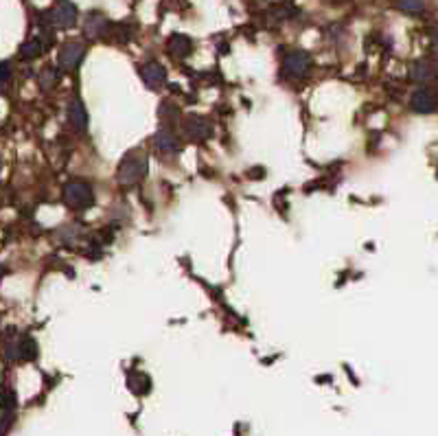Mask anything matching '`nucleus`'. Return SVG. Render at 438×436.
<instances>
[{
	"label": "nucleus",
	"mask_w": 438,
	"mask_h": 436,
	"mask_svg": "<svg viewBox=\"0 0 438 436\" xmlns=\"http://www.w3.org/2000/svg\"><path fill=\"white\" fill-rule=\"evenodd\" d=\"M147 176V158L143 153H127V156L121 160L119 169H117V182L123 187H130L136 184L138 180H143Z\"/></svg>",
	"instance_id": "1"
},
{
	"label": "nucleus",
	"mask_w": 438,
	"mask_h": 436,
	"mask_svg": "<svg viewBox=\"0 0 438 436\" xmlns=\"http://www.w3.org/2000/svg\"><path fill=\"white\" fill-rule=\"evenodd\" d=\"M64 202H66L70 209L84 211L95 204V193H93V189H90V184L75 180L64 187Z\"/></svg>",
	"instance_id": "2"
},
{
	"label": "nucleus",
	"mask_w": 438,
	"mask_h": 436,
	"mask_svg": "<svg viewBox=\"0 0 438 436\" xmlns=\"http://www.w3.org/2000/svg\"><path fill=\"white\" fill-rule=\"evenodd\" d=\"M48 24L57 29H70L77 24V7L68 0H59V3L48 11Z\"/></svg>",
	"instance_id": "3"
},
{
	"label": "nucleus",
	"mask_w": 438,
	"mask_h": 436,
	"mask_svg": "<svg viewBox=\"0 0 438 436\" xmlns=\"http://www.w3.org/2000/svg\"><path fill=\"white\" fill-rule=\"evenodd\" d=\"M84 53H86V48L82 42H68L61 46L57 61L64 70H73V68H77V64L84 59Z\"/></svg>",
	"instance_id": "4"
},
{
	"label": "nucleus",
	"mask_w": 438,
	"mask_h": 436,
	"mask_svg": "<svg viewBox=\"0 0 438 436\" xmlns=\"http://www.w3.org/2000/svg\"><path fill=\"white\" fill-rule=\"evenodd\" d=\"M309 66H312V59H309V55L305 53V50H294V53H289L285 57L283 70L292 77H303V75H307Z\"/></svg>",
	"instance_id": "5"
},
{
	"label": "nucleus",
	"mask_w": 438,
	"mask_h": 436,
	"mask_svg": "<svg viewBox=\"0 0 438 436\" xmlns=\"http://www.w3.org/2000/svg\"><path fill=\"white\" fill-rule=\"evenodd\" d=\"M184 134L189 140H204L211 136V125L206 123L202 117H196V114H191V117L184 121Z\"/></svg>",
	"instance_id": "6"
},
{
	"label": "nucleus",
	"mask_w": 438,
	"mask_h": 436,
	"mask_svg": "<svg viewBox=\"0 0 438 436\" xmlns=\"http://www.w3.org/2000/svg\"><path fill=\"white\" fill-rule=\"evenodd\" d=\"M108 29H110V20L103 14H97V11L88 14L84 20V31L88 37H101L108 33Z\"/></svg>",
	"instance_id": "7"
},
{
	"label": "nucleus",
	"mask_w": 438,
	"mask_h": 436,
	"mask_svg": "<svg viewBox=\"0 0 438 436\" xmlns=\"http://www.w3.org/2000/svg\"><path fill=\"white\" fill-rule=\"evenodd\" d=\"M140 77H143V82L149 88H160L166 82V70L158 61H149L147 66H143V70H140Z\"/></svg>",
	"instance_id": "8"
},
{
	"label": "nucleus",
	"mask_w": 438,
	"mask_h": 436,
	"mask_svg": "<svg viewBox=\"0 0 438 436\" xmlns=\"http://www.w3.org/2000/svg\"><path fill=\"white\" fill-rule=\"evenodd\" d=\"M410 106H412V110H415V112L430 114V112L436 110V97L430 91H417L415 95H412Z\"/></svg>",
	"instance_id": "9"
},
{
	"label": "nucleus",
	"mask_w": 438,
	"mask_h": 436,
	"mask_svg": "<svg viewBox=\"0 0 438 436\" xmlns=\"http://www.w3.org/2000/svg\"><path fill=\"white\" fill-rule=\"evenodd\" d=\"M166 48H169V53L173 57H187L191 53V48H193V42H191V37H187L182 33H175V35L169 37Z\"/></svg>",
	"instance_id": "10"
},
{
	"label": "nucleus",
	"mask_w": 438,
	"mask_h": 436,
	"mask_svg": "<svg viewBox=\"0 0 438 436\" xmlns=\"http://www.w3.org/2000/svg\"><path fill=\"white\" fill-rule=\"evenodd\" d=\"M153 145H156L162 153H175V151H180V140L169 130H160L156 136H153Z\"/></svg>",
	"instance_id": "11"
},
{
	"label": "nucleus",
	"mask_w": 438,
	"mask_h": 436,
	"mask_svg": "<svg viewBox=\"0 0 438 436\" xmlns=\"http://www.w3.org/2000/svg\"><path fill=\"white\" fill-rule=\"evenodd\" d=\"M68 121L73 123L75 130H86L88 125V114L82 101H73L70 108H68Z\"/></svg>",
	"instance_id": "12"
},
{
	"label": "nucleus",
	"mask_w": 438,
	"mask_h": 436,
	"mask_svg": "<svg viewBox=\"0 0 438 436\" xmlns=\"http://www.w3.org/2000/svg\"><path fill=\"white\" fill-rule=\"evenodd\" d=\"M14 353H16L14 357H20V360H33V357L37 355V344L29 336H24V338L18 340Z\"/></svg>",
	"instance_id": "13"
},
{
	"label": "nucleus",
	"mask_w": 438,
	"mask_h": 436,
	"mask_svg": "<svg viewBox=\"0 0 438 436\" xmlns=\"http://www.w3.org/2000/svg\"><path fill=\"white\" fill-rule=\"evenodd\" d=\"M42 53H44V44H42V40H37V37H33V40L24 42L20 46V57L22 59H35V57H40Z\"/></svg>",
	"instance_id": "14"
},
{
	"label": "nucleus",
	"mask_w": 438,
	"mask_h": 436,
	"mask_svg": "<svg viewBox=\"0 0 438 436\" xmlns=\"http://www.w3.org/2000/svg\"><path fill=\"white\" fill-rule=\"evenodd\" d=\"M397 7L401 11H408V14H421L425 9L423 0H397Z\"/></svg>",
	"instance_id": "15"
},
{
	"label": "nucleus",
	"mask_w": 438,
	"mask_h": 436,
	"mask_svg": "<svg viewBox=\"0 0 438 436\" xmlns=\"http://www.w3.org/2000/svg\"><path fill=\"white\" fill-rule=\"evenodd\" d=\"M412 77H415V79H430L432 77V66L428 61H419L417 66H415V70H412Z\"/></svg>",
	"instance_id": "16"
},
{
	"label": "nucleus",
	"mask_w": 438,
	"mask_h": 436,
	"mask_svg": "<svg viewBox=\"0 0 438 436\" xmlns=\"http://www.w3.org/2000/svg\"><path fill=\"white\" fill-rule=\"evenodd\" d=\"M16 406V397L11 390H0V408L3 410H14Z\"/></svg>",
	"instance_id": "17"
},
{
	"label": "nucleus",
	"mask_w": 438,
	"mask_h": 436,
	"mask_svg": "<svg viewBox=\"0 0 438 436\" xmlns=\"http://www.w3.org/2000/svg\"><path fill=\"white\" fill-rule=\"evenodd\" d=\"M57 82V75H55V70H50V68H46L44 73H42V79H40V84H42V88H50Z\"/></svg>",
	"instance_id": "18"
},
{
	"label": "nucleus",
	"mask_w": 438,
	"mask_h": 436,
	"mask_svg": "<svg viewBox=\"0 0 438 436\" xmlns=\"http://www.w3.org/2000/svg\"><path fill=\"white\" fill-rule=\"evenodd\" d=\"M11 75V66L7 61H0V82H7Z\"/></svg>",
	"instance_id": "19"
},
{
	"label": "nucleus",
	"mask_w": 438,
	"mask_h": 436,
	"mask_svg": "<svg viewBox=\"0 0 438 436\" xmlns=\"http://www.w3.org/2000/svg\"><path fill=\"white\" fill-rule=\"evenodd\" d=\"M327 3H331V5H342V3H346V0H327Z\"/></svg>",
	"instance_id": "20"
},
{
	"label": "nucleus",
	"mask_w": 438,
	"mask_h": 436,
	"mask_svg": "<svg viewBox=\"0 0 438 436\" xmlns=\"http://www.w3.org/2000/svg\"><path fill=\"white\" fill-rule=\"evenodd\" d=\"M3 432H5V421L0 419V434H3Z\"/></svg>",
	"instance_id": "21"
},
{
	"label": "nucleus",
	"mask_w": 438,
	"mask_h": 436,
	"mask_svg": "<svg viewBox=\"0 0 438 436\" xmlns=\"http://www.w3.org/2000/svg\"><path fill=\"white\" fill-rule=\"evenodd\" d=\"M434 44H436V46H438V29H436V31H434Z\"/></svg>",
	"instance_id": "22"
}]
</instances>
